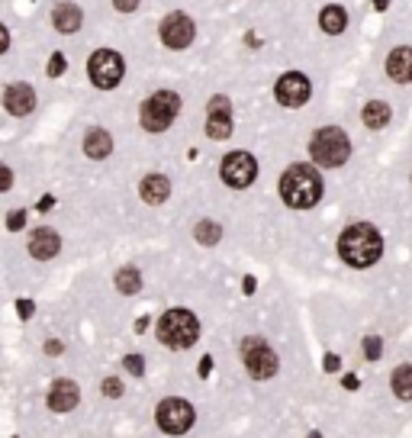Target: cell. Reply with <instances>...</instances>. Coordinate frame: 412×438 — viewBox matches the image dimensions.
<instances>
[{"mask_svg":"<svg viewBox=\"0 0 412 438\" xmlns=\"http://www.w3.org/2000/svg\"><path fill=\"white\" fill-rule=\"evenodd\" d=\"M338 258L348 264V268H374V264L383 258V236H380L377 226L370 222H351V226L342 229L338 236Z\"/></svg>","mask_w":412,"mask_h":438,"instance_id":"cell-1","label":"cell"},{"mask_svg":"<svg viewBox=\"0 0 412 438\" xmlns=\"http://www.w3.org/2000/svg\"><path fill=\"white\" fill-rule=\"evenodd\" d=\"M280 200L290 210H312L322 200L326 187H322V174L312 165H290L277 181Z\"/></svg>","mask_w":412,"mask_h":438,"instance_id":"cell-2","label":"cell"},{"mask_svg":"<svg viewBox=\"0 0 412 438\" xmlns=\"http://www.w3.org/2000/svg\"><path fill=\"white\" fill-rule=\"evenodd\" d=\"M155 338H158L161 345L174 348V352H187L200 338V319L190 310H184V306L165 310L158 316V322H155Z\"/></svg>","mask_w":412,"mask_h":438,"instance_id":"cell-3","label":"cell"},{"mask_svg":"<svg viewBox=\"0 0 412 438\" xmlns=\"http://www.w3.org/2000/svg\"><path fill=\"white\" fill-rule=\"evenodd\" d=\"M310 158L319 168H342L351 158V139L342 126H322L310 139Z\"/></svg>","mask_w":412,"mask_h":438,"instance_id":"cell-4","label":"cell"},{"mask_svg":"<svg viewBox=\"0 0 412 438\" xmlns=\"http://www.w3.org/2000/svg\"><path fill=\"white\" fill-rule=\"evenodd\" d=\"M181 113V93L177 91H155L148 100H142L139 107V123H142L145 133H165Z\"/></svg>","mask_w":412,"mask_h":438,"instance_id":"cell-5","label":"cell"},{"mask_svg":"<svg viewBox=\"0 0 412 438\" xmlns=\"http://www.w3.org/2000/svg\"><path fill=\"white\" fill-rule=\"evenodd\" d=\"M238 352H242V364H245V371H248L252 380H270L280 371L277 352H274L261 335L242 338V348H238Z\"/></svg>","mask_w":412,"mask_h":438,"instance_id":"cell-6","label":"cell"},{"mask_svg":"<svg viewBox=\"0 0 412 438\" xmlns=\"http://www.w3.org/2000/svg\"><path fill=\"white\" fill-rule=\"evenodd\" d=\"M123 75H126V61L116 49H97L87 59V77L97 91H113V87L123 84Z\"/></svg>","mask_w":412,"mask_h":438,"instance_id":"cell-7","label":"cell"},{"mask_svg":"<svg viewBox=\"0 0 412 438\" xmlns=\"http://www.w3.org/2000/svg\"><path fill=\"white\" fill-rule=\"evenodd\" d=\"M155 422H158V429L165 435H187V432L194 429L197 413L184 396H165L155 406Z\"/></svg>","mask_w":412,"mask_h":438,"instance_id":"cell-8","label":"cell"},{"mask_svg":"<svg viewBox=\"0 0 412 438\" xmlns=\"http://www.w3.org/2000/svg\"><path fill=\"white\" fill-rule=\"evenodd\" d=\"M219 174L232 190H248L254 184V177H258V161H254L252 152H229L219 165Z\"/></svg>","mask_w":412,"mask_h":438,"instance_id":"cell-9","label":"cell"},{"mask_svg":"<svg viewBox=\"0 0 412 438\" xmlns=\"http://www.w3.org/2000/svg\"><path fill=\"white\" fill-rule=\"evenodd\" d=\"M274 97H277V103L280 107H287V110L306 107L310 97H312L310 77H306L303 71H287V75L277 77V84H274Z\"/></svg>","mask_w":412,"mask_h":438,"instance_id":"cell-10","label":"cell"},{"mask_svg":"<svg viewBox=\"0 0 412 438\" xmlns=\"http://www.w3.org/2000/svg\"><path fill=\"white\" fill-rule=\"evenodd\" d=\"M161 43L168 45V49H187V45L194 43V36H197V26L194 20L187 17V13H168V17L161 20Z\"/></svg>","mask_w":412,"mask_h":438,"instance_id":"cell-11","label":"cell"},{"mask_svg":"<svg viewBox=\"0 0 412 438\" xmlns=\"http://www.w3.org/2000/svg\"><path fill=\"white\" fill-rule=\"evenodd\" d=\"M45 403H49L52 413H71V409H77V403H81V387H77L75 380H55L49 387V396H45Z\"/></svg>","mask_w":412,"mask_h":438,"instance_id":"cell-12","label":"cell"},{"mask_svg":"<svg viewBox=\"0 0 412 438\" xmlns=\"http://www.w3.org/2000/svg\"><path fill=\"white\" fill-rule=\"evenodd\" d=\"M3 110H7L10 116H29L36 110V91L29 84H23V81L10 84L3 91Z\"/></svg>","mask_w":412,"mask_h":438,"instance_id":"cell-13","label":"cell"},{"mask_svg":"<svg viewBox=\"0 0 412 438\" xmlns=\"http://www.w3.org/2000/svg\"><path fill=\"white\" fill-rule=\"evenodd\" d=\"M59 252H61V236L55 232V229L43 226V229H36L33 236H29V255H33L36 262H52Z\"/></svg>","mask_w":412,"mask_h":438,"instance_id":"cell-14","label":"cell"},{"mask_svg":"<svg viewBox=\"0 0 412 438\" xmlns=\"http://www.w3.org/2000/svg\"><path fill=\"white\" fill-rule=\"evenodd\" d=\"M81 23H84V13H81L77 3H71V0L55 3V10H52V26H55V33L75 36L77 29H81Z\"/></svg>","mask_w":412,"mask_h":438,"instance_id":"cell-15","label":"cell"},{"mask_svg":"<svg viewBox=\"0 0 412 438\" xmlns=\"http://www.w3.org/2000/svg\"><path fill=\"white\" fill-rule=\"evenodd\" d=\"M387 77L396 84H409L412 81V45H396L387 55Z\"/></svg>","mask_w":412,"mask_h":438,"instance_id":"cell-16","label":"cell"},{"mask_svg":"<svg viewBox=\"0 0 412 438\" xmlns=\"http://www.w3.org/2000/svg\"><path fill=\"white\" fill-rule=\"evenodd\" d=\"M139 197H142L148 206H161V203H168V197H171V181L165 174H145L142 184H139Z\"/></svg>","mask_w":412,"mask_h":438,"instance_id":"cell-17","label":"cell"},{"mask_svg":"<svg viewBox=\"0 0 412 438\" xmlns=\"http://www.w3.org/2000/svg\"><path fill=\"white\" fill-rule=\"evenodd\" d=\"M109 152H113V135L107 133L103 126H91L84 133V155L91 161H103L109 158Z\"/></svg>","mask_w":412,"mask_h":438,"instance_id":"cell-18","label":"cell"},{"mask_svg":"<svg viewBox=\"0 0 412 438\" xmlns=\"http://www.w3.org/2000/svg\"><path fill=\"white\" fill-rule=\"evenodd\" d=\"M319 29L328 36H342L348 29V10L338 7V3H328L319 13Z\"/></svg>","mask_w":412,"mask_h":438,"instance_id":"cell-19","label":"cell"},{"mask_svg":"<svg viewBox=\"0 0 412 438\" xmlns=\"http://www.w3.org/2000/svg\"><path fill=\"white\" fill-rule=\"evenodd\" d=\"M113 287H116L123 296H132L142 290V271L135 268V264H126V268H119L113 274Z\"/></svg>","mask_w":412,"mask_h":438,"instance_id":"cell-20","label":"cell"},{"mask_svg":"<svg viewBox=\"0 0 412 438\" xmlns=\"http://www.w3.org/2000/svg\"><path fill=\"white\" fill-rule=\"evenodd\" d=\"M361 123L367 129H383L390 123V103H383V100H370V103H364V110H361Z\"/></svg>","mask_w":412,"mask_h":438,"instance_id":"cell-21","label":"cell"},{"mask_svg":"<svg viewBox=\"0 0 412 438\" xmlns=\"http://www.w3.org/2000/svg\"><path fill=\"white\" fill-rule=\"evenodd\" d=\"M390 387H393L396 400L412 403V364H399V368L390 374Z\"/></svg>","mask_w":412,"mask_h":438,"instance_id":"cell-22","label":"cell"},{"mask_svg":"<svg viewBox=\"0 0 412 438\" xmlns=\"http://www.w3.org/2000/svg\"><path fill=\"white\" fill-rule=\"evenodd\" d=\"M206 135L213 142H222L232 135V113H206Z\"/></svg>","mask_w":412,"mask_h":438,"instance_id":"cell-23","label":"cell"},{"mask_svg":"<svg viewBox=\"0 0 412 438\" xmlns=\"http://www.w3.org/2000/svg\"><path fill=\"white\" fill-rule=\"evenodd\" d=\"M194 239L200 245H206V248H210V245H219V239H222V226H219L216 219H200V222L194 226Z\"/></svg>","mask_w":412,"mask_h":438,"instance_id":"cell-24","label":"cell"},{"mask_svg":"<svg viewBox=\"0 0 412 438\" xmlns=\"http://www.w3.org/2000/svg\"><path fill=\"white\" fill-rule=\"evenodd\" d=\"M361 348H364V358H367V361H380V354H383V338L367 335Z\"/></svg>","mask_w":412,"mask_h":438,"instance_id":"cell-25","label":"cell"},{"mask_svg":"<svg viewBox=\"0 0 412 438\" xmlns=\"http://www.w3.org/2000/svg\"><path fill=\"white\" fill-rule=\"evenodd\" d=\"M100 390H103V396H107V400H119V396L126 393V387H123V380H119V377H103Z\"/></svg>","mask_w":412,"mask_h":438,"instance_id":"cell-26","label":"cell"},{"mask_svg":"<svg viewBox=\"0 0 412 438\" xmlns=\"http://www.w3.org/2000/svg\"><path fill=\"white\" fill-rule=\"evenodd\" d=\"M65 68H68L65 55H61V52H52L49 65H45V75H49V77H61V75H65Z\"/></svg>","mask_w":412,"mask_h":438,"instance_id":"cell-27","label":"cell"},{"mask_svg":"<svg viewBox=\"0 0 412 438\" xmlns=\"http://www.w3.org/2000/svg\"><path fill=\"white\" fill-rule=\"evenodd\" d=\"M206 113H232V100H229L226 93H216V97H210V103H206Z\"/></svg>","mask_w":412,"mask_h":438,"instance_id":"cell-28","label":"cell"},{"mask_svg":"<svg viewBox=\"0 0 412 438\" xmlns=\"http://www.w3.org/2000/svg\"><path fill=\"white\" fill-rule=\"evenodd\" d=\"M123 368H126L129 374H135V377H142L145 374V358L142 354H126V358H123Z\"/></svg>","mask_w":412,"mask_h":438,"instance_id":"cell-29","label":"cell"},{"mask_svg":"<svg viewBox=\"0 0 412 438\" xmlns=\"http://www.w3.org/2000/svg\"><path fill=\"white\" fill-rule=\"evenodd\" d=\"M23 226H26V210H13L7 216V229H10V232H20Z\"/></svg>","mask_w":412,"mask_h":438,"instance_id":"cell-30","label":"cell"},{"mask_svg":"<svg viewBox=\"0 0 412 438\" xmlns=\"http://www.w3.org/2000/svg\"><path fill=\"white\" fill-rule=\"evenodd\" d=\"M10 187H13V171H10L7 165L0 161V194H7Z\"/></svg>","mask_w":412,"mask_h":438,"instance_id":"cell-31","label":"cell"},{"mask_svg":"<svg viewBox=\"0 0 412 438\" xmlns=\"http://www.w3.org/2000/svg\"><path fill=\"white\" fill-rule=\"evenodd\" d=\"M139 3H142V0H113V7H116L119 13H132V10H139Z\"/></svg>","mask_w":412,"mask_h":438,"instance_id":"cell-32","label":"cell"},{"mask_svg":"<svg viewBox=\"0 0 412 438\" xmlns=\"http://www.w3.org/2000/svg\"><path fill=\"white\" fill-rule=\"evenodd\" d=\"M17 310H20V316H23V319H29L36 306H33V300H20V303H17Z\"/></svg>","mask_w":412,"mask_h":438,"instance_id":"cell-33","label":"cell"},{"mask_svg":"<svg viewBox=\"0 0 412 438\" xmlns=\"http://www.w3.org/2000/svg\"><path fill=\"white\" fill-rule=\"evenodd\" d=\"M7 49H10V33H7V26L0 23V55H3Z\"/></svg>","mask_w":412,"mask_h":438,"instance_id":"cell-34","label":"cell"},{"mask_svg":"<svg viewBox=\"0 0 412 438\" xmlns=\"http://www.w3.org/2000/svg\"><path fill=\"white\" fill-rule=\"evenodd\" d=\"M338 364H342V361H338V354H326V371H328V374H335Z\"/></svg>","mask_w":412,"mask_h":438,"instance_id":"cell-35","label":"cell"},{"mask_svg":"<svg viewBox=\"0 0 412 438\" xmlns=\"http://www.w3.org/2000/svg\"><path fill=\"white\" fill-rule=\"evenodd\" d=\"M61 352H65L61 342H45V354H61Z\"/></svg>","mask_w":412,"mask_h":438,"instance_id":"cell-36","label":"cell"},{"mask_svg":"<svg viewBox=\"0 0 412 438\" xmlns=\"http://www.w3.org/2000/svg\"><path fill=\"white\" fill-rule=\"evenodd\" d=\"M210 368H213V358H210V354H203V361H200V374H203V377L210 374Z\"/></svg>","mask_w":412,"mask_h":438,"instance_id":"cell-37","label":"cell"},{"mask_svg":"<svg viewBox=\"0 0 412 438\" xmlns=\"http://www.w3.org/2000/svg\"><path fill=\"white\" fill-rule=\"evenodd\" d=\"M387 7H390V0H374V10H380V13H383Z\"/></svg>","mask_w":412,"mask_h":438,"instance_id":"cell-38","label":"cell"},{"mask_svg":"<svg viewBox=\"0 0 412 438\" xmlns=\"http://www.w3.org/2000/svg\"><path fill=\"white\" fill-rule=\"evenodd\" d=\"M52 203H55V197H43V203H39V210H49Z\"/></svg>","mask_w":412,"mask_h":438,"instance_id":"cell-39","label":"cell"},{"mask_svg":"<svg viewBox=\"0 0 412 438\" xmlns=\"http://www.w3.org/2000/svg\"><path fill=\"white\" fill-rule=\"evenodd\" d=\"M242 287H245V294H252V290H254V278H245Z\"/></svg>","mask_w":412,"mask_h":438,"instance_id":"cell-40","label":"cell"},{"mask_svg":"<svg viewBox=\"0 0 412 438\" xmlns=\"http://www.w3.org/2000/svg\"><path fill=\"white\" fill-rule=\"evenodd\" d=\"M310 438H322V435H319V432H312V435H310Z\"/></svg>","mask_w":412,"mask_h":438,"instance_id":"cell-41","label":"cell"},{"mask_svg":"<svg viewBox=\"0 0 412 438\" xmlns=\"http://www.w3.org/2000/svg\"><path fill=\"white\" fill-rule=\"evenodd\" d=\"M409 184H412V174H409Z\"/></svg>","mask_w":412,"mask_h":438,"instance_id":"cell-42","label":"cell"}]
</instances>
